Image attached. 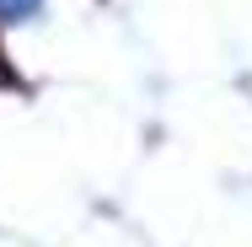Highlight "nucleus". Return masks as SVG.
Here are the masks:
<instances>
[{
    "label": "nucleus",
    "mask_w": 252,
    "mask_h": 247,
    "mask_svg": "<svg viewBox=\"0 0 252 247\" xmlns=\"http://www.w3.org/2000/svg\"><path fill=\"white\" fill-rule=\"evenodd\" d=\"M0 86H16V70L5 65V54H0Z\"/></svg>",
    "instance_id": "2"
},
{
    "label": "nucleus",
    "mask_w": 252,
    "mask_h": 247,
    "mask_svg": "<svg viewBox=\"0 0 252 247\" xmlns=\"http://www.w3.org/2000/svg\"><path fill=\"white\" fill-rule=\"evenodd\" d=\"M32 11H38V0H0V22H22Z\"/></svg>",
    "instance_id": "1"
}]
</instances>
